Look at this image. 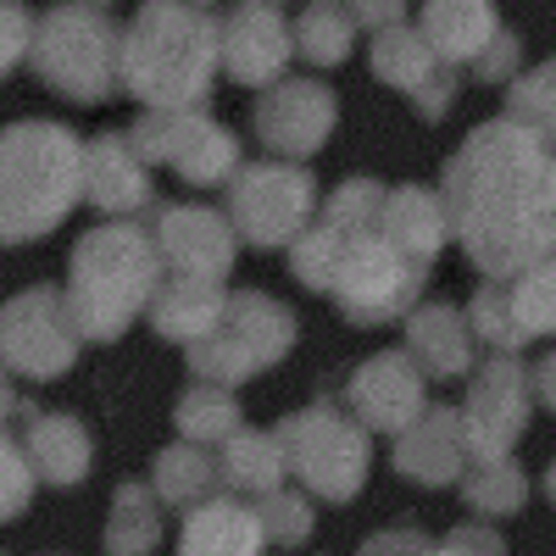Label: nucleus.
Segmentation results:
<instances>
[{"mask_svg": "<svg viewBox=\"0 0 556 556\" xmlns=\"http://www.w3.org/2000/svg\"><path fill=\"white\" fill-rule=\"evenodd\" d=\"M112 251H106V235H96V240H84V251L73 256V290H78V301H73V312H78V323L89 334H112V329H123L128 323V312H134V295H139V285H146V240L139 235H117V262H106Z\"/></svg>", "mask_w": 556, "mask_h": 556, "instance_id": "1", "label": "nucleus"}, {"mask_svg": "<svg viewBox=\"0 0 556 556\" xmlns=\"http://www.w3.org/2000/svg\"><path fill=\"white\" fill-rule=\"evenodd\" d=\"M278 445H285L290 468H295L317 495H329V501L356 495L362 468H367V440H362L351 424H340L329 406H317V412H306V417H290V424L278 429Z\"/></svg>", "mask_w": 556, "mask_h": 556, "instance_id": "2", "label": "nucleus"}, {"mask_svg": "<svg viewBox=\"0 0 556 556\" xmlns=\"http://www.w3.org/2000/svg\"><path fill=\"white\" fill-rule=\"evenodd\" d=\"M262 540H267L262 513H245L235 501H206L195 506L190 529H184L178 556H256Z\"/></svg>", "mask_w": 556, "mask_h": 556, "instance_id": "3", "label": "nucleus"}, {"mask_svg": "<svg viewBox=\"0 0 556 556\" xmlns=\"http://www.w3.org/2000/svg\"><path fill=\"white\" fill-rule=\"evenodd\" d=\"M28 451L51 484H78L89 468V440H84V424H73V417H45L39 434H28Z\"/></svg>", "mask_w": 556, "mask_h": 556, "instance_id": "4", "label": "nucleus"}, {"mask_svg": "<svg viewBox=\"0 0 556 556\" xmlns=\"http://www.w3.org/2000/svg\"><path fill=\"white\" fill-rule=\"evenodd\" d=\"M156 540H162V529H156V506H151V495L139 490V484L117 490L106 551H112V556H146V551H156Z\"/></svg>", "mask_w": 556, "mask_h": 556, "instance_id": "5", "label": "nucleus"}, {"mask_svg": "<svg viewBox=\"0 0 556 556\" xmlns=\"http://www.w3.org/2000/svg\"><path fill=\"white\" fill-rule=\"evenodd\" d=\"M278 473H285V445H278V440L240 434L235 445H228V484L273 495L278 490Z\"/></svg>", "mask_w": 556, "mask_h": 556, "instance_id": "6", "label": "nucleus"}, {"mask_svg": "<svg viewBox=\"0 0 556 556\" xmlns=\"http://www.w3.org/2000/svg\"><path fill=\"white\" fill-rule=\"evenodd\" d=\"M206 473H212V468H206V456L190 451V445H178V451H167V456L156 462V484H162V495L178 501V506L206 495ZM201 506H206V501H201Z\"/></svg>", "mask_w": 556, "mask_h": 556, "instance_id": "7", "label": "nucleus"}, {"mask_svg": "<svg viewBox=\"0 0 556 556\" xmlns=\"http://www.w3.org/2000/svg\"><path fill=\"white\" fill-rule=\"evenodd\" d=\"M235 417H240L235 401H223V395H217V401L206 406V390H201L195 401H184L178 429H184V434H195V440H223V429H235Z\"/></svg>", "mask_w": 556, "mask_h": 556, "instance_id": "8", "label": "nucleus"}, {"mask_svg": "<svg viewBox=\"0 0 556 556\" xmlns=\"http://www.w3.org/2000/svg\"><path fill=\"white\" fill-rule=\"evenodd\" d=\"M262 523H273V529H267L273 540H306V534H312L306 501H295L290 490H273V495L262 501Z\"/></svg>", "mask_w": 556, "mask_h": 556, "instance_id": "9", "label": "nucleus"}, {"mask_svg": "<svg viewBox=\"0 0 556 556\" xmlns=\"http://www.w3.org/2000/svg\"><path fill=\"white\" fill-rule=\"evenodd\" d=\"M7 473H12V490H7V513H17L23 506V445L7 451Z\"/></svg>", "mask_w": 556, "mask_h": 556, "instance_id": "10", "label": "nucleus"}, {"mask_svg": "<svg viewBox=\"0 0 556 556\" xmlns=\"http://www.w3.org/2000/svg\"><path fill=\"white\" fill-rule=\"evenodd\" d=\"M440 556H456V545H451V551H440Z\"/></svg>", "mask_w": 556, "mask_h": 556, "instance_id": "11", "label": "nucleus"}, {"mask_svg": "<svg viewBox=\"0 0 556 556\" xmlns=\"http://www.w3.org/2000/svg\"><path fill=\"white\" fill-rule=\"evenodd\" d=\"M551 490H556V473H551Z\"/></svg>", "mask_w": 556, "mask_h": 556, "instance_id": "12", "label": "nucleus"}]
</instances>
